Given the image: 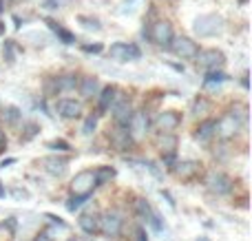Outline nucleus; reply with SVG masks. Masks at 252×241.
Returning <instances> with one entry per match:
<instances>
[{
	"mask_svg": "<svg viewBox=\"0 0 252 241\" xmlns=\"http://www.w3.org/2000/svg\"><path fill=\"white\" fill-rule=\"evenodd\" d=\"M168 47L173 49V53L177 58H182V60H192V58L197 56V51H199L197 42H192V40L186 38V35H177V38L173 35V40H170Z\"/></svg>",
	"mask_w": 252,
	"mask_h": 241,
	"instance_id": "obj_1",
	"label": "nucleus"
},
{
	"mask_svg": "<svg viewBox=\"0 0 252 241\" xmlns=\"http://www.w3.org/2000/svg\"><path fill=\"white\" fill-rule=\"evenodd\" d=\"M223 29V20L221 16H215V13H208V16H199L195 22V31L199 35H217L219 31Z\"/></svg>",
	"mask_w": 252,
	"mask_h": 241,
	"instance_id": "obj_2",
	"label": "nucleus"
},
{
	"mask_svg": "<svg viewBox=\"0 0 252 241\" xmlns=\"http://www.w3.org/2000/svg\"><path fill=\"white\" fill-rule=\"evenodd\" d=\"M109 56L118 62H128V60H139V58H142V51H139L137 44L115 42V44H111Z\"/></svg>",
	"mask_w": 252,
	"mask_h": 241,
	"instance_id": "obj_3",
	"label": "nucleus"
},
{
	"mask_svg": "<svg viewBox=\"0 0 252 241\" xmlns=\"http://www.w3.org/2000/svg\"><path fill=\"white\" fill-rule=\"evenodd\" d=\"M197 64L201 69H208V71H215L219 66H223L226 62V56H223L219 49H204V51H197Z\"/></svg>",
	"mask_w": 252,
	"mask_h": 241,
	"instance_id": "obj_4",
	"label": "nucleus"
},
{
	"mask_svg": "<svg viewBox=\"0 0 252 241\" xmlns=\"http://www.w3.org/2000/svg\"><path fill=\"white\" fill-rule=\"evenodd\" d=\"M93 186H95V173H91V171L78 173L73 177V181H71V188H73L75 195H91Z\"/></svg>",
	"mask_w": 252,
	"mask_h": 241,
	"instance_id": "obj_5",
	"label": "nucleus"
},
{
	"mask_svg": "<svg viewBox=\"0 0 252 241\" xmlns=\"http://www.w3.org/2000/svg\"><path fill=\"white\" fill-rule=\"evenodd\" d=\"M151 38H153V42H155V44H159V47L168 49L170 40H173V27H170V22H168V20L155 22V25H153Z\"/></svg>",
	"mask_w": 252,
	"mask_h": 241,
	"instance_id": "obj_6",
	"label": "nucleus"
},
{
	"mask_svg": "<svg viewBox=\"0 0 252 241\" xmlns=\"http://www.w3.org/2000/svg\"><path fill=\"white\" fill-rule=\"evenodd\" d=\"M100 228H102V233H104L106 237H118L120 230H122V217H120L115 211L104 212L102 219H100Z\"/></svg>",
	"mask_w": 252,
	"mask_h": 241,
	"instance_id": "obj_7",
	"label": "nucleus"
},
{
	"mask_svg": "<svg viewBox=\"0 0 252 241\" xmlns=\"http://www.w3.org/2000/svg\"><path fill=\"white\" fill-rule=\"evenodd\" d=\"M206 184H208V188L213 190V193L217 195H226L232 190V181L228 175H223V173H210L208 180H206Z\"/></svg>",
	"mask_w": 252,
	"mask_h": 241,
	"instance_id": "obj_8",
	"label": "nucleus"
},
{
	"mask_svg": "<svg viewBox=\"0 0 252 241\" xmlns=\"http://www.w3.org/2000/svg\"><path fill=\"white\" fill-rule=\"evenodd\" d=\"M111 109H113V113H115V120L126 126V124H128V120H130V115H133V111H130V102L126 100V97H122V95H115Z\"/></svg>",
	"mask_w": 252,
	"mask_h": 241,
	"instance_id": "obj_9",
	"label": "nucleus"
},
{
	"mask_svg": "<svg viewBox=\"0 0 252 241\" xmlns=\"http://www.w3.org/2000/svg\"><path fill=\"white\" fill-rule=\"evenodd\" d=\"M239 126H241V122L235 118V115H223L219 122H215V128L219 131V135L221 137H232L237 131H239Z\"/></svg>",
	"mask_w": 252,
	"mask_h": 241,
	"instance_id": "obj_10",
	"label": "nucleus"
},
{
	"mask_svg": "<svg viewBox=\"0 0 252 241\" xmlns=\"http://www.w3.org/2000/svg\"><path fill=\"white\" fill-rule=\"evenodd\" d=\"M56 109L62 118H78L82 106H80V102H75V100H60L56 104Z\"/></svg>",
	"mask_w": 252,
	"mask_h": 241,
	"instance_id": "obj_11",
	"label": "nucleus"
},
{
	"mask_svg": "<svg viewBox=\"0 0 252 241\" xmlns=\"http://www.w3.org/2000/svg\"><path fill=\"white\" fill-rule=\"evenodd\" d=\"M179 122H182V120H179V115L175 113V111H166V113H161L159 118H157V126L166 133L175 131V128L179 126Z\"/></svg>",
	"mask_w": 252,
	"mask_h": 241,
	"instance_id": "obj_12",
	"label": "nucleus"
},
{
	"mask_svg": "<svg viewBox=\"0 0 252 241\" xmlns=\"http://www.w3.org/2000/svg\"><path fill=\"white\" fill-rule=\"evenodd\" d=\"M126 126H128L130 133H135V135H144V133H146V128H148L146 113H133Z\"/></svg>",
	"mask_w": 252,
	"mask_h": 241,
	"instance_id": "obj_13",
	"label": "nucleus"
},
{
	"mask_svg": "<svg viewBox=\"0 0 252 241\" xmlns=\"http://www.w3.org/2000/svg\"><path fill=\"white\" fill-rule=\"evenodd\" d=\"M42 164L47 168V173H51L56 177L64 175V171H66V159H62V157H47V159H42Z\"/></svg>",
	"mask_w": 252,
	"mask_h": 241,
	"instance_id": "obj_14",
	"label": "nucleus"
},
{
	"mask_svg": "<svg viewBox=\"0 0 252 241\" xmlns=\"http://www.w3.org/2000/svg\"><path fill=\"white\" fill-rule=\"evenodd\" d=\"M80 226H82L84 233L89 235H95L97 230H100V219H97L95 212H87V215L80 217Z\"/></svg>",
	"mask_w": 252,
	"mask_h": 241,
	"instance_id": "obj_15",
	"label": "nucleus"
},
{
	"mask_svg": "<svg viewBox=\"0 0 252 241\" xmlns=\"http://www.w3.org/2000/svg\"><path fill=\"white\" fill-rule=\"evenodd\" d=\"M97 91H100V82H97V78H93V75L82 78V82H80V93H82L84 97H93Z\"/></svg>",
	"mask_w": 252,
	"mask_h": 241,
	"instance_id": "obj_16",
	"label": "nucleus"
},
{
	"mask_svg": "<svg viewBox=\"0 0 252 241\" xmlns=\"http://www.w3.org/2000/svg\"><path fill=\"white\" fill-rule=\"evenodd\" d=\"M47 25H49V29H51L53 33H56L64 44H75V35L71 33V31H66L64 27H60L56 20H47Z\"/></svg>",
	"mask_w": 252,
	"mask_h": 241,
	"instance_id": "obj_17",
	"label": "nucleus"
},
{
	"mask_svg": "<svg viewBox=\"0 0 252 241\" xmlns=\"http://www.w3.org/2000/svg\"><path fill=\"white\" fill-rule=\"evenodd\" d=\"M113 144H115V149H120V151H126L130 144H133V137H130V131H128V128L115 131V135H113Z\"/></svg>",
	"mask_w": 252,
	"mask_h": 241,
	"instance_id": "obj_18",
	"label": "nucleus"
},
{
	"mask_svg": "<svg viewBox=\"0 0 252 241\" xmlns=\"http://www.w3.org/2000/svg\"><path fill=\"white\" fill-rule=\"evenodd\" d=\"M213 133H215V122H213V120H208V122H204L199 128H197L195 137H197V142L206 144V142H208L210 137H213Z\"/></svg>",
	"mask_w": 252,
	"mask_h": 241,
	"instance_id": "obj_19",
	"label": "nucleus"
},
{
	"mask_svg": "<svg viewBox=\"0 0 252 241\" xmlns=\"http://www.w3.org/2000/svg\"><path fill=\"white\" fill-rule=\"evenodd\" d=\"M115 95H118V89L106 87L104 91H102V95H100V111H109L111 104H113V100H115Z\"/></svg>",
	"mask_w": 252,
	"mask_h": 241,
	"instance_id": "obj_20",
	"label": "nucleus"
},
{
	"mask_svg": "<svg viewBox=\"0 0 252 241\" xmlns=\"http://www.w3.org/2000/svg\"><path fill=\"white\" fill-rule=\"evenodd\" d=\"M228 80V75L226 73H221V71H210L208 75H206V80H204V87L206 89H213V87H219V84H223Z\"/></svg>",
	"mask_w": 252,
	"mask_h": 241,
	"instance_id": "obj_21",
	"label": "nucleus"
},
{
	"mask_svg": "<svg viewBox=\"0 0 252 241\" xmlns=\"http://www.w3.org/2000/svg\"><path fill=\"white\" fill-rule=\"evenodd\" d=\"M197 166H199L197 162H179V164H175L173 168H175V173H177L179 177H190V175H195Z\"/></svg>",
	"mask_w": 252,
	"mask_h": 241,
	"instance_id": "obj_22",
	"label": "nucleus"
},
{
	"mask_svg": "<svg viewBox=\"0 0 252 241\" xmlns=\"http://www.w3.org/2000/svg\"><path fill=\"white\" fill-rule=\"evenodd\" d=\"M75 84H78L75 75H62V78H56L58 91H71V89H75Z\"/></svg>",
	"mask_w": 252,
	"mask_h": 241,
	"instance_id": "obj_23",
	"label": "nucleus"
},
{
	"mask_svg": "<svg viewBox=\"0 0 252 241\" xmlns=\"http://www.w3.org/2000/svg\"><path fill=\"white\" fill-rule=\"evenodd\" d=\"M113 177H115V168H111V166L100 168V171L95 173V186L106 184V181H109V180H113Z\"/></svg>",
	"mask_w": 252,
	"mask_h": 241,
	"instance_id": "obj_24",
	"label": "nucleus"
},
{
	"mask_svg": "<svg viewBox=\"0 0 252 241\" xmlns=\"http://www.w3.org/2000/svg\"><path fill=\"white\" fill-rule=\"evenodd\" d=\"M89 197H91V195H73V197H71L69 202H66V208H69L71 212H75V211H78L80 206H82L84 202H87Z\"/></svg>",
	"mask_w": 252,
	"mask_h": 241,
	"instance_id": "obj_25",
	"label": "nucleus"
},
{
	"mask_svg": "<svg viewBox=\"0 0 252 241\" xmlns=\"http://www.w3.org/2000/svg\"><path fill=\"white\" fill-rule=\"evenodd\" d=\"M159 146H161V151H166V153H173L175 146H177V140H175L173 135H166L159 140Z\"/></svg>",
	"mask_w": 252,
	"mask_h": 241,
	"instance_id": "obj_26",
	"label": "nucleus"
},
{
	"mask_svg": "<svg viewBox=\"0 0 252 241\" xmlns=\"http://www.w3.org/2000/svg\"><path fill=\"white\" fill-rule=\"evenodd\" d=\"M69 2L71 0H44L42 7L47 9V11H53V9H64Z\"/></svg>",
	"mask_w": 252,
	"mask_h": 241,
	"instance_id": "obj_27",
	"label": "nucleus"
},
{
	"mask_svg": "<svg viewBox=\"0 0 252 241\" xmlns=\"http://www.w3.org/2000/svg\"><path fill=\"white\" fill-rule=\"evenodd\" d=\"M95 124H97V115H89L87 122H84V126H82L84 135H91V133L95 131Z\"/></svg>",
	"mask_w": 252,
	"mask_h": 241,
	"instance_id": "obj_28",
	"label": "nucleus"
},
{
	"mask_svg": "<svg viewBox=\"0 0 252 241\" xmlns=\"http://www.w3.org/2000/svg\"><path fill=\"white\" fill-rule=\"evenodd\" d=\"M230 115H235V118L239 120L241 124H244V122H246V118H248V109H246L244 104H237L235 109H232V113H230Z\"/></svg>",
	"mask_w": 252,
	"mask_h": 241,
	"instance_id": "obj_29",
	"label": "nucleus"
},
{
	"mask_svg": "<svg viewBox=\"0 0 252 241\" xmlns=\"http://www.w3.org/2000/svg\"><path fill=\"white\" fill-rule=\"evenodd\" d=\"M80 22H82L84 27H87V29H93V31H100V22L95 20V18H87V16H80L78 18Z\"/></svg>",
	"mask_w": 252,
	"mask_h": 241,
	"instance_id": "obj_30",
	"label": "nucleus"
},
{
	"mask_svg": "<svg viewBox=\"0 0 252 241\" xmlns=\"http://www.w3.org/2000/svg\"><path fill=\"white\" fill-rule=\"evenodd\" d=\"M47 149H53V151H69V144L64 140H56V142H49Z\"/></svg>",
	"mask_w": 252,
	"mask_h": 241,
	"instance_id": "obj_31",
	"label": "nucleus"
},
{
	"mask_svg": "<svg viewBox=\"0 0 252 241\" xmlns=\"http://www.w3.org/2000/svg\"><path fill=\"white\" fill-rule=\"evenodd\" d=\"M137 211L142 212V215L146 217V219H148V217H151V212H153V211H151V206H148V204L144 202V199H137Z\"/></svg>",
	"mask_w": 252,
	"mask_h": 241,
	"instance_id": "obj_32",
	"label": "nucleus"
},
{
	"mask_svg": "<svg viewBox=\"0 0 252 241\" xmlns=\"http://www.w3.org/2000/svg\"><path fill=\"white\" fill-rule=\"evenodd\" d=\"M144 166H146V168H148V171H151V173H153V175H155V177H157V180H164V173H161V171H159V168H157V164H153V162H146V164H144Z\"/></svg>",
	"mask_w": 252,
	"mask_h": 241,
	"instance_id": "obj_33",
	"label": "nucleus"
},
{
	"mask_svg": "<svg viewBox=\"0 0 252 241\" xmlns=\"http://www.w3.org/2000/svg\"><path fill=\"white\" fill-rule=\"evenodd\" d=\"M11 195H13L16 199H27V197H29V193H27V190H22V188H13Z\"/></svg>",
	"mask_w": 252,
	"mask_h": 241,
	"instance_id": "obj_34",
	"label": "nucleus"
},
{
	"mask_svg": "<svg viewBox=\"0 0 252 241\" xmlns=\"http://www.w3.org/2000/svg\"><path fill=\"white\" fill-rule=\"evenodd\" d=\"M84 51H87V53H100L102 51V44H87V47H84Z\"/></svg>",
	"mask_w": 252,
	"mask_h": 241,
	"instance_id": "obj_35",
	"label": "nucleus"
},
{
	"mask_svg": "<svg viewBox=\"0 0 252 241\" xmlns=\"http://www.w3.org/2000/svg\"><path fill=\"white\" fill-rule=\"evenodd\" d=\"M7 120H9V122H16V120H18V109H13V106H11V109H7Z\"/></svg>",
	"mask_w": 252,
	"mask_h": 241,
	"instance_id": "obj_36",
	"label": "nucleus"
},
{
	"mask_svg": "<svg viewBox=\"0 0 252 241\" xmlns=\"http://www.w3.org/2000/svg\"><path fill=\"white\" fill-rule=\"evenodd\" d=\"M35 131H38V126H35V124H29V126H27V135H25V140H31V137L35 135Z\"/></svg>",
	"mask_w": 252,
	"mask_h": 241,
	"instance_id": "obj_37",
	"label": "nucleus"
},
{
	"mask_svg": "<svg viewBox=\"0 0 252 241\" xmlns=\"http://www.w3.org/2000/svg\"><path fill=\"white\" fill-rule=\"evenodd\" d=\"M4 51H7L9 62H13V44H11V42H7V44H4Z\"/></svg>",
	"mask_w": 252,
	"mask_h": 241,
	"instance_id": "obj_38",
	"label": "nucleus"
},
{
	"mask_svg": "<svg viewBox=\"0 0 252 241\" xmlns=\"http://www.w3.org/2000/svg\"><path fill=\"white\" fill-rule=\"evenodd\" d=\"M206 109H208V104H206L204 100L197 102V104H195V111H197V113H199V111H206Z\"/></svg>",
	"mask_w": 252,
	"mask_h": 241,
	"instance_id": "obj_39",
	"label": "nucleus"
},
{
	"mask_svg": "<svg viewBox=\"0 0 252 241\" xmlns=\"http://www.w3.org/2000/svg\"><path fill=\"white\" fill-rule=\"evenodd\" d=\"M4 144H7V140H4V133H2V131H0V151H2V149H4Z\"/></svg>",
	"mask_w": 252,
	"mask_h": 241,
	"instance_id": "obj_40",
	"label": "nucleus"
},
{
	"mask_svg": "<svg viewBox=\"0 0 252 241\" xmlns=\"http://www.w3.org/2000/svg\"><path fill=\"white\" fill-rule=\"evenodd\" d=\"M137 241H148L146 235H144V230H137Z\"/></svg>",
	"mask_w": 252,
	"mask_h": 241,
	"instance_id": "obj_41",
	"label": "nucleus"
},
{
	"mask_svg": "<svg viewBox=\"0 0 252 241\" xmlns=\"http://www.w3.org/2000/svg\"><path fill=\"white\" fill-rule=\"evenodd\" d=\"M35 241H51V237H49V235H38V239Z\"/></svg>",
	"mask_w": 252,
	"mask_h": 241,
	"instance_id": "obj_42",
	"label": "nucleus"
},
{
	"mask_svg": "<svg viewBox=\"0 0 252 241\" xmlns=\"http://www.w3.org/2000/svg\"><path fill=\"white\" fill-rule=\"evenodd\" d=\"M13 162H16V159H4V162H2V164H0V166H2V168H4V166H9V164H13Z\"/></svg>",
	"mask_w": 252,
	"mask_h": 241,
	"instance_id": "obj_43",
	"label": "nucleus"
},
{
	"mask_svg": "<svg viewBox=\"0 0 252 241\" xmlns=\"http://www.w3.org/2000/svg\"><path fill=\"white\" fill-rule=\"evenodd\" d=\"M4 197V188H2V186H0V199H2Z\"/></svg>",
	"mask_w": 252,
	"mask_h": 241,
	"instance_id": "obj_44",
	"label": "nucleus"
},
{
	"mask_svg": "<svg viewBox=\"0 0 252 241\" xmlns=\"http://www.w3.org/2000/svg\"><path fill=\"white\" fill-rule=\"evenodd\" d=\"M130 2H135V0H124V7H126V4H130Z\"/></svg>",
	"mask_w": 252,
	"mask_h": 241,
	"instance_id": "obj_45",
	"label": "nucleus"
},
{
	"mask_svg": "<svg viewBox=\"0 0 252 241\" xmlns=\"http://www.w3.org/2000/svg\"><path fill=\"white\" fill-rule=\"evenodd\" d=\"M197 241H210V239H206V237H199V239H197Z\"/></svg>",
	"mask_w": 252,
	"mask_h": 241,
	"instance_id": "obj_46",
	"label": "nucleus"
},
{
	"mask_svg": "<svg viewBox=\"0 0 252 241\" xmlns=\"http://www.w3.org/2000/svg\"><path fill=\"white\" fill-rule=\"evenodd\" d=\"M244 2H248V0H244Z\"/></svg>",
	"mask_w": 252,
	"mask_h": 241,
	"instance_id": "obj_47",
	"label": "nucleus"
}]
</instances>
